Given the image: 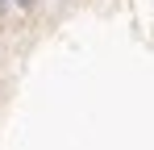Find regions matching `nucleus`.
I'll return each mask as SVG.
<instances>
[{"instance_id":"nucleus-1","label":"nucleus","mask_w":154,"mask_h":150,"mask_svg":"<svg viewBox=\"0 0 154 150\" xmlns=\"http://www.w3.org/2000/svg\"><path fill=\"white\" fill-rule=\"evenodd\" d=\"M8 4H17V8H25V13H29V8H33L38 0H8Z\"/></svg>"},{"instance_id":"nucleus-2","label":"nucleus","mask_w":154,"mask_h":150,"mask_svg":"<svg viewBox=\"0 0 154 150\" xmlns=\"http://www.w3.org/2000/svg\"><path fill=\"white\" fill-rule=\"evenodd\" d=\"M4 13H8V0H0V17H4Z\"/></svg>"}]
</instances>
